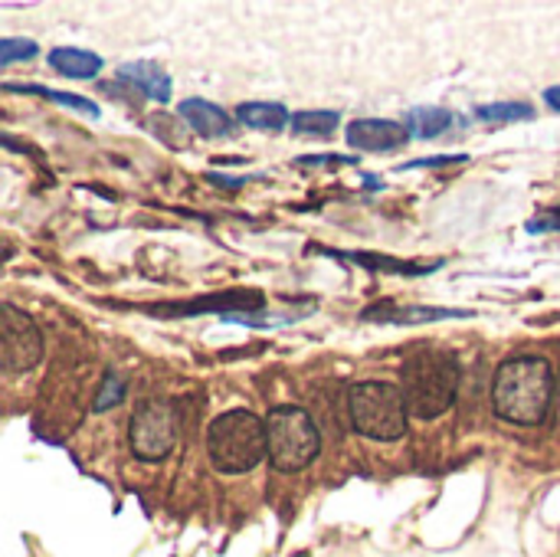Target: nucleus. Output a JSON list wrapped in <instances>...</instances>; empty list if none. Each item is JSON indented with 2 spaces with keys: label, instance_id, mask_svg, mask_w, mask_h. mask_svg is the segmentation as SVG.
<instances>
[{
  "label": "nucleus",
  "instance_id": "4468645a",
  "mask_svg": "<svg viewBox=\"0 0 560 557\" xmlns=\"http://www.w3.org/2000/svg\"><path fill=\"white\" fill-rule=\"evenodd\" d=\"M46 59L62 79H75V82L95 79L102 72V56L92 49H79V46H52Z\"/></svg>",
  "mask_w": 560,
  "mask_h": 557
},
{
  "label": "nucleus",
  "instance_id": "2eb2a0df",
  "mask_svg": "<svg viewBox=\"0 0 560 557\" xmlns=\"http://www.w3.org/2000/svg\"><path fill=\"white\" fill-rule=\"evenodd\" d=\"M236 121L253 128V131H266V135H279L292 125V115L282 102H243L236 108Z\"/></svg>",
  "mask_w": 560,
  "mask_h": 557
},
{
  "label": "nucleus",
  "instance_id": "f8f14e48",
  "mask_svg": "<svg viewBox=\"0 0 560 557\" xmlns=\"http://www.w3.org/2000/svg\"><path fill=\"white\" fill-rule=\"evenodd\" d=\"M312 253L335 256V259L354 263V266L371 269V272H397V276H407V279L430 276V272H436V269L446 266V259H433V263H404V259H390V256H374V253H358V250H328V246H312Z\"/></svg>",
  "mask_w": 560,
  "mask_h": 557
},
{
  "label": "nucleus",
  "instance_id": "9d476101",
  "mask_svg": "<svg viewBox=\"0 0 560 557\" xmlns=\"http://www.w3.org/2000/svg\"><path fill=\"white\" fill-rule=\"evenodd\" d=\"M446 318H476L472 309H433V305H397V302H377L361 312V322L374 325H430Z\"/></svg>",
  "mask_w": 560,
  "mask_h": 557
},
{
  "label": "nucleus",
  "instance_id": "6ab92c4d",
  "mask_svg": "<svg viewBox=\"0 0 560 557\" xmlns=\"http://www.w3.org/2000/svg\"><path fill=\"white\" fill-rule=\"evenodd\" d=\"M479 121L489 125H512V121H532L535 118V105L532 102H489L476 108Z\"/></svg>",
  "mask_w": 560,
  "mask_h": 557
},
{
  "label": "nucleus",
  "instance_id": "39448f33",
  "mask_svg": "<svg viewBox=\"0 0 560 557\" xmlns=\"http://www.w3.org/2000/svg\"><path fill=\"white\" fill-rule=\"evenodd\" d=\"M266 446L272 469L302 473L322 453V430L305 407L279 404L266 414Z\"/></svg>",
  "mask_w": 560,
  "mask_h": 557
},
{
  "label": "nucleus",
  "instance_id": "6e6552de",
  "mask_svg": "<svg viewBox=\"0 0 560 557\" xmlns=\"http://www.w3.org/2000/svg\"><path fill=\"white\" fill-rule=\"evenodd\" d=\"M148 315L158 318H197V315H259L266 312V295L256 289H240V292H217V295H203L194 302H171V305H158V309H144Z\"/></svg>",
  "mask_w": 560,
  "mask_h": 557
},
{
  "label": "nucleus",
  "instance_id": "393cba45",
  "mask_svg": "<svg viewBox=\"0 0 560 557\" xmlns=\"http://www.w3.org/2000/svg\"><path fill=\"white\" fill-rule=\"evenodd\" d=\"M207 181L217 184V187H226V190H240V187L246 184V177H223V174H217V171H210Z\"/></svg>",
  "mask_w": 560,
  "mask_h": 557
},
{
  "label": "nucleus",
  "instance_id": "bb28decb",
  "mask_svg": "<svg viewBox=\"0 0 560 557\" xmlns=\"http://www.w3.org/2000/svg\"><path fill=\"white\" fill-rule=\"evenodd\" d=\"M558 387H560V384H558Z\"/></svg>",
  "mask_w": 560,
  "mask_h": 557
},
{
  "label": "nucleus",
  "instance_id": "b1692460",
  "mask_svg": "<svg viewBox=\"0 0 560 557\" xmlns=\"http://www.w3.org/2000/svg\"><path fill=\"white\" fill-rule=\"evenodd\" d=\"M548 230H560V207L535 217V220H528V233H548Z\"/></svg>",
  "mask_w": 560,
  "mask_h": 557
},
{
  "label": "nucleus",
  "instance_id": "4be33fe9",
  "mask_svg": "<svg viewBox=\"0 0 560 557\" xmlns=\"http://www.w3.org/2000/svg\"><path fill=\"white\" fill-rule=\"evenodd\" d=\"M299 167H351L358 164V154H299Z\"/></svg>",
  "mask_w": 560,
  "mask_h": 557
},
{
  "label": "nucleus",
  "instance_id": "423d86ee",
  "mask_svg": "<svg viewBox=\"0 0 560 557\" xmlns=\"http://www.w3.org/2000/svg\"><path fill=\"white\" fill-rule=\"evenodd\" d=\"M180 437V410L164 397H148L131 410L128 446L141 463H161L174 453Z\"/></svg>",
  "mask_w": 560,
  "mask_h": 557
},
{
  "label": "nucleus",
  "instance_id": "f3484780",
  "mask_svg": "<svg viewBox=\"0 0 560 557\" xmlns=\"http://www.w3.org/2000/svg\"><path fill=\"white\" fill-rule=\"evenodd\" d=\"M453 112L450 108H440V105H420V108H410L407 112V118H404V125L410 128V135L413 138H420V141H433V138H440V135H446L450 128H453Z\"/></svg>",
  "mask_w": 560,
  "mask_h": 557
},
{
  "label": "nucleus",
  "instance_id": "a878e982",
  "mask_svg": "<svg viewBox=\"0 0 560 557\" xmlns=\"http://www.w3.org/2000/svg\"><path fill=\"white\" fill-rule=\"evenodd\" d=\"M545 102H548L551 112H558L560 115V85H548V89H545Z\"/></svg>",
  "mask_w": 560,
  "mask_h": 557
},
{
  "label": "nucleus",
  "instance_id": "aec40b11",
  "mask_svg": "<svg viewBox=\"0 0 560 557\" xmlns=\"http://www.w3.org/2000/svg\"><path fill=\"white\" fill-rule=\"evenodd\" d=\"M125 394H128V384H125L115 371H108L105 381H102L98 391H95L92 414H108V410H115L118 404H125Z\"/></svg>",
  "mask_w": 560,
  "mask_h": 557
},
{
  "label": "nucleus",
  "instance_id": "dca6fc26",
  "mask_svg": "<svg viewBox=\"0 0 560 557\" xmlns=\"http://www.w3.org/2000/svg\"><path fill=\"white\" fill-rule=\"evenodd\" d=\"M3 92H23V95H39L46 102H56L69 112H79L85 118H98L102 108L85 98V95H72V92H62V89H49V85H36V82H3Z\"/></svg>",
  "mask_w": 560,
  "mask_h": 557
},
{
  "label": "nucleus",
  "instance_id": "1a4fd4ad",
  "mask_svg": "<svg viewBox=\"0 0 560 557\" xmlns=\"http://www.w3.org/2000/svg\"><path fill=\"white\" fill-rule=\"evenodd\" d=\"M410 128L404 121L394 118H354L345 128V141L354 151H368V154H387L397 151L410 141Z\"/></svg>",
  "mask_w": 560,
  "mask_h": 557
},
{
  "label": "nucleus",
  "instance_id": "f257e3e1",
  "mask_svg": "<svg viewBox=\"0 0 560 557\" xmlns=\"http://www.w3.org/2000/svg\"><path fill=\"white\" fill-rule=\"evenodd\" d=\"M558 397V378L548 358L515 355L505 358L492 378V410L515 427H541Z\"/></svg>",
  "mask_w": 560,
  "mask_h": 557
},
{
  "label": "nucleus",
  "instance_id": "ddd939ff",
  "mask_svg": "<svg viewBox=\"0 0 560 557\" xmlns=\"http://www.w3.org/2000/svg\"><path fill=\"white\" fill-rule=\"evenodd\" d=\"M118 79L128 82L141 98H151V102H171L174 95V82L171 76L158 66V62H148V59H135V62H125L118 69Z\"/></svg>",
  "mask_w": 560,
  "mask_h": 557
},
{
  "label": "nucleus",
  "instance_id": "5701e85b",
  "mask_svg": "<svg viewBox=\"0 0 560 557\" xmlns=\"http://www.w3.org/2000/svg\"><path fill=\"white\" fill-rule=\"evenodd\" d=\"M469 154H433V158H413L404 161L400 171H427V167H453V164H466Z\"/></svg>",
  "mask_w": 560,
  "mask_h": 557
},
{
  "label": "nucleus",
  "instance_id": "a211bd4d",
  "mask_svg": "<svg viewBox=\"0 0 560 557\" xmlns=\"http://www.w3.org/2000/svg\"><path fill=\"white\" fill-rule=\"evenodd\" d=\"M338 125H341V115L338 112H328V108H308V112H295L292 115V131L295 135H305V138H328V135H335L338 131Z\"/></svg>",
  "mask_w": 560,
  "mask_h": 557
},
{
  "label": "nucleus",
  "instance_id": "0eeeda50",
  "mask_svg": "<svg viewBox=\"0 0 560 557\" xmlns=\"http://www.w3.org/2000/svg\"><path fill=\"white\" fill-rule=\"evenodd\" d=\"M0 361L7 374H26L43 361V332L13 302L0 309Z\"/></svg>",
  "mask_w": 560,
  "mask_h": 557
},
{
  "label": "nucleus",
  "instance_id": "9b49d317",
  "mask_svg": "<svg viewBox=\"0 0 560 557\" xmlns=\"http://www.w3.org/2000/svg\"><path fill=\"white\" fill-rule=\"evenodd\" d=\"M177 118L197 135V138H207V141H217V138H230L236 131V121L226 108H220L217 102H207V98H184L177 102Z\"/></svg>",
  "mask_w": 560,
  "mask_h": 557
},
{
  "label": "nucleus",
  "instance_id": "412c9836",
  "mask_svg": "<svg viewBox=\"0 0 560 557\" xmlns=\"http://www.w3.org/2000/svg\"><path fill=\"white\" fill-rule=\"evenodd\" d=\"M39 53V46L33 43V39H20V36H7V39H0V66L3 69H10L13 62H26V59H33Z\"/></svg>",
  "mask_w": 560,
  "mask_h": 557
},
{
  "label": "nucleus",
  "instance_id": "20e7f679",
  "mask_svg": "<svg viewBox=\"0 0 560 557\" xmlns=\"http://www.w3.org/2000/svg\"><path fill=\"white\" fill-rule=\"evenodd\" d=\"M348 417L354 433L374 443H397L407 437L410 410L400 384L394 381H358L348 391Z\"/></svg>",
  "mask_w": 560,
  "mask_h": 557
},
{
  "label": "nucleus",
  "instance_id": "f03ea898",
  "mask_svg": "<svg viewBox=\"0 0 560 557\" xmlns=\"http://www.w3.org/2000/svg\"><path fill=\"white\" fill-rule=\"evenodd\" d=\"M463 384V368L453 351L440 348H423L404 361L400 371V391L407 401V410L413 420H440L443 414L453 410Z\"/></svg>",
  "mask_w": 560,
  "mask_h": 557
},
{
  "label": "nucleus",
  "instance_id": "7ed1b4c3",
  "mask_svg": "<svg viewBox=\"0 0 560 557\" xmlns=\"http://www.w3.org/2000/svg\"><path fill=\"white\" fill-rule=\"evenodd\" d=\"M207 456L217 473L243 476L253 473L262 460H269L266 446V420L253 410H223L207 427Z\"/></svg>",
  "mask_w": 560,
  "mask_h": 557
}]
</instances>
